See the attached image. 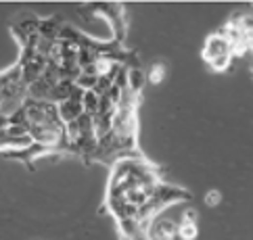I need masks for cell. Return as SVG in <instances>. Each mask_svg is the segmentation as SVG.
<instances>
[{"mask_svg": "<svg viewBox=\"0 0 253 240\" xmlns=\"http://www.w3.org/2000/svg\"><path fill=\"white\" fill-rule=\"evenodd\" d=\"M201 57H203V61L213 71H226V69H228V65H230V61L234 59L230 42H228V38H226L222 32L211 34L210 38L205 40Z\"/></svg>", "mask_w": 253, "mask_h": 240, "instance_id": "cell-1", "label": "cell"}, {"mask_svg": "<svg viewBox=\"0 0 253 240\" xmlns=\"http://www.w3.org/2000/svg\"><path fill=\"white\" fill-rule=\"evenodd\" d=\"M176 236H178V221L164 215V213L151 221L147 232V240H174Z\"/></svg>", "mask_w": 253, "mask_h": 240, "instance_id": "cell-2", "label": "cell"}, {"mask_svg": "<svg viewBox=\"0 0 253 240\" xmlns=\"http://www.w3.org/2000/svg\"><path fill=\"white\" fill-rule=\"evenodd\" d=\"M57 111H59V119L63 121V126L67 123L76 121L80 115L84 113V106H82V101H76V99H67L57 104Z\"/></svg>", "mask_w": 253, "mask_h": 240, "instance_id": "cell-3", "label": "cell"}, {"mask_svg": "<svg viewBox=\"0 0 253 240\" xmlns=\"http://www.w3.org/2000/svg\"><path fill=\"white\" fill-rule=\"evenodd\" d=\"M197 221H195V211H184L182 217L178 219V240H197Z\"/></svg>", "mask_w": 253, "mask_h": 240, "instance_id": "cell-4", "label": "cell"}, {"mask_svg": "<svg viewBox=\"0 0 253 240\" xmlns=\"http://www.w3.org/2000/svg\"><path fill=\"white\" fill-rule=\"evenodd\" d=\"M52 86L55 84H50L46 77H38L34 84L28 86V96L34 101H48V96H50V90H52Z\"/></svg>", "mask_w": 253, "mask_h": 240, "instance_id": "cell-5", "label": "cell"}, {"mask_svg": "<svg viewBox=\"0 0 253 240\" xmlns=\"http://www.w3.org/2000/svg\"><path fill=\"white\" fill-rule=\"evenodd\" d=\"M61 21L57 19V17H50V19H40L38 23V35L44 40H52L55 42L59 38V32H61Z\"/></svg>", "mask_w": 253, "mask_h": 240, "instance_id": "cell-6", "label": "cell"}, {"mask_svg": "<svg viewBox=\"0 0 253 240\" xmlns=\"http://www.w3.org/2000/svg\"><path fill=\"white\" fill-rule=\"evenodd\" d=\"M144 79H147V75H144V71H142L140 67L128 69V90L140 96L142 88H144Z\"/></svg>", "mask_w": 253, "mask_h": 240, "instance_id": "cell-7", "label": "cell"}, {"mask_svg": "<svg viewBox=\"0 0 253 240\" xmlns=\"http://www.w3.org/2000/svg\"><path fill=\"white\" fill-rule=\"evenodd\" d=\"M98 104H101V96H98L94 90H86L84 92V99H82V106H84V113L94 117L98 113Z\"/></svg>", "mask_w": 253, "mask_h": 240, "instance_id": "cell-8", "label": "cell"}, {"mask_svg": "<svg viewBox=\"0 0 253 240\" xmlns=\"http://www.w3.org/2000/svg\"><path fill=\"white\" fill-rule=\"evenodd\" d=\"M147 79L151 84H161L166 79V65L164 63H153L149 67V73H147Z\"/></svg>", "mask_w": 253, "mask_h": 240, "instance_id": "cell-9", "label": "cell"}, {"mask_svg": "<svg viewBox=\"0 0 253 240\" xmlns=\"http://www.w3.org/2000/svg\"><path fill=\"white\" fill-rule=\"evenodd\" d=\"M76 86L78 88H82V90H94V86H96V75L94 73H80V77L76 79Z\"/></svg>", "mask_w": 253, "mask_h": 240, "instance_id": "cell-10", "label": "cell"}, {"mask_svg": "<svg viewBox=\"0 0 253 240\" xmlns=\"http://www.w3.org/2000/svg\"><path fill=\"white\" fill-rule=\"evenodd\" d=\"M8 126H25V128H28V117H25V109H23V106L8 115Z\"/></svg>", "mask_w": 253, "mask_h": 240, "instance_id": "cell-11", "label": "cell"}, {"mask_svg": "<svg viewBox=\"0 0 253 240\" xmlns=\"http://www.w3.org/2000/svg\"><path fill=\"white\" fill-rule=\"evenodd\" d=\"M222 203V192L220 190H207L205 192V205L207 207H218Z\"/></svg>", "mask_w": 253, "mask_h": 240, "instance_id": "cell-12", "label": "cell"}, {"mask_svg": "<svg viewBox=\"0 0 253 240\" xmlns=\"http://www.w3.org/2000/svg\"><path fill=\"white\" fill-rule=\"evenodd\" d=\"M245 44H247V52H253V32H245Z\"/></svg>", "mask_w": 253, "mask_h": 240, "instance_id": "cell-13", "label": "cell"}, {"mask_svg": "<svg viewBox=\"0 0 253 240\" xmlns=\"http://www.w3.org/2000/svg\"><path fill=\"white\" fill-rule=\"evenodd\" d=\"M6 128H8V115L0 113V132H2V130H6Z\"/></svg>", "mask_w": 253, "mask_h": 240, "instance_id": "cell-14", "label": "cell"}]
</instances>
